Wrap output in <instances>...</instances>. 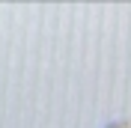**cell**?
<instances>
[{"instance_id":"obj_1","label":"cell","mask_w":131,"mask_h":128,"mask_svg":"<svg viewBox=\"0 0 131 128\" xmlns=\"http://www.w3.org/2000/svg\"><path fill=\"white\" fill-rule=\"evenodd\" d=\"M110 128H131V122H113Z\"/></svg>"}]
</instances>
